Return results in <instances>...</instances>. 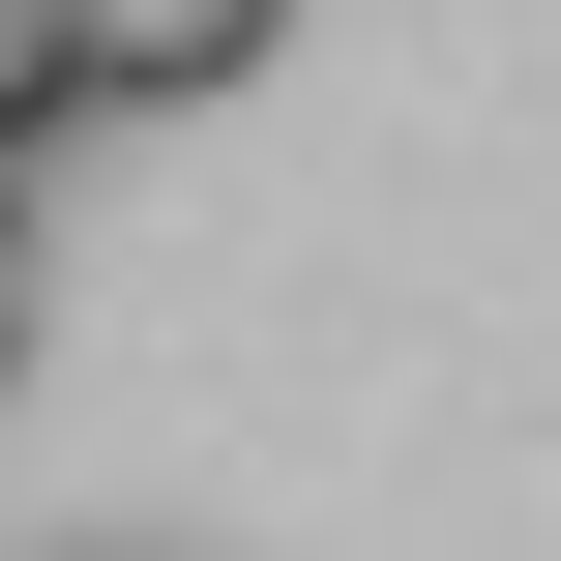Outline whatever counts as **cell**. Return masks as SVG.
Wrapping results in <instances>:
<instances>
[{"label":"cell","mask_w":561,"mask_h":561,"mask_svg":"<svg viewBox=\"0 0 561 561\" xmlns=\"http://www.w3.org/2000/svg\"><path fill=\"white\" fill-rule=\"evenodd\" d=\"M0 385H30V178H0Z\"/></svg>","instance_id":"3"},{"label":"cell","mask_w":561,"mask_h":561,"mask_svg":"<svg viewBox=\"0 0 561 561\" xmlns=\"http://www.w3.org/2000/svg\"><path fill=\"white\" fill-rule=\"evenodd\" d=\"M296 59V0H59V89L89 118H207V89H266Z\"/></svg>","instance_id":"1"},{"label":"cell","mask_w":561,"mask_h":561,"mask_svg":"<svg viewBox=\"0 0 561 561\" xmlns=\"http://www.w3.org/2000/svg\"><path fill=\"white\" fill-rule=\"evenodd\" d=\"M59 118H89V89H59V0H0V178H30Z\"/></svg>","instance_id":"2"}]
</instances>
